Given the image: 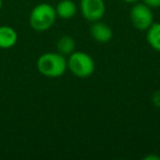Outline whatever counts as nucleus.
Returning <instances> with one entry per match:
<instances>
[{
	"label": "nucleus",
	"mask_w": 160,
	"mask_h": 160,
	"mask_svg": "<svg viewBox=\"0 0 160 160\" xmlns=\"http://www.w3.org/2000/svg\"><path fill=\"white\" fill-rule=\"evenodd\" d=\"M36 67L41 75L48 78H58L66 71L67 59L59 53H44L38 57Z\"/></svg>",
	"instance_id": "1"
},
{
	"label": "nucleus",
	"mask_w": 160,
	"mask_h": 160,
	"mask_svg": "<svg viewBox=\"0 0 160 160\" xmlns=\"http://www.w3.org/2000/svg\"><path fill=\"white\" fill-rule=\"evenodd\" d=\"M56 18L57 14L55 8L49 3L42 2L32 9L29 22L34 31L45 32L53 27Z\"/></svg>",
	"instance_id": "2"
},
{
	"label": "nucleus",
	"mask_w": 160,
	"mask_h": 160,
	"mask_svg": "<svg viewBox=\"0 0 160 160\" xmlns=\"http://www.w3.org/2000/svg\"><path fill=\"white\" fill-rule=\"evenodd\" d=\"M67 68L79 78H88L93 73L96 64L89 54L85 52H72L67 59Z\"/></svg>",
	"instance_id": "3"
},
{
	"label": "nucleus",
	"mask_w": 160,
	"mask_h": 160,
	"mask_svg": "<svg viewBox=\"0 0 160 160\" xmlns=\"http://www.w3.org/2000/svg\"><path fill=\"white\" fill-rule=\"evenodd\" d=\"M131 22L138 31H147L149 27L153 23V13L151 8L142 3H135L131 9L129 13Z\"/></svg>",
	"instance_id": "4"
},
{
	"label": "nucleus",
	"mask_w": 160,
	"mask_h": 160,
	"mask_svg": "<svg viewBox=\"0 0 160 160\" xmlns=\"http://www.w3.org/2000/svg\"><path fill=\"white\" fill-rule=\"evenodd\" d=\"M80 11L89 22L100 21L105 13L104 0H80Z\"/></svg>",
	"instance_id": "5"
},
{
	"label": "nucleus",
	"mask_w": 160,
	"mask_h": 160,
	"mask_svg": "<svg viewBox=\"0 0 160 160\" xmlns=\"http://www.w3.org/2000/svg\"><path fill=\"white\" fill-rule=\"evenodd\" d=\"M92 23L93 24L90 28V34L94 41L99 43H108L109 41H111L113 32L109 25L101 21H96Z\"/></svg>",
	"instance_id": "6"
},
{
	"label": "nucleus",
	"mask_w": 160,
	"mask_h": 160,
	"mask_svg": "<svg viewBox=\"0 0 160 160\" xmlns=\"http://www.w3.org/2000/svg\"><path fill=\"white\" fill-rule=\"evenodd\" d=\"M18 42V33L13 28L9 25L0 27V48H12Z\"/></svg>",
	"instance_id": "7"
},
{
	"label": "nucleus",
	"mask_w": 160,
	"mask_h": 160,
	"mask_svg": "<svg viewBox=\"0 0 160 160\" xmlns=\"http://www.w3.org/2000/svg\"><path fill=\"white\" fill-rule=\"evenodd\" d=\"M56 14L64 20H68L77 13V6L72 0H60L55 8Z\"/></svg>",
	"instance_id": "8"
},
{
	"label": "nucleus",
	"mask_w": 160,
	"mask_h": 160,
	"mask_svg": "<svg viewBox=\"0 0 160 160\" xmlns=\"http://www.w3.org/2000/svg\"><path fill=\"white\" fill-rule=\"evenodd\" d=\"M146 40L149 46L157 52H160V23L153 22L147 29Z\"/></svg>",
	"instance_id": "9"
},
{
	"label": "nucleus",
	"mask_w": 160,
	"mask_h": 160,
	"mask_svg": "<svg viewBox=\"0 0 160 160\" xmlns=\"http://www.w3.org/2000/svg\"><path fill=\"white\" fill-rule=\"evenodd\" d=\"M76 43L73 38L69 35H64L58 40L57 42V51L59 54L66 56L70 55L72 52H75Z\"/></svg>",
	"instance_id": "10"
},
{
	"label": "nucleus",
	"mask_w": 160,
	"mask_h": 160,
	"mask_svg": "<svg viewBox=\"0 0 160 160\" xmlns=\"http://www.w3.org/2000/svg\"><path fill=\"white\" fill-rule=\"evenodd\" d=\"M142 2L149 8H159L160 7V0H142Z\"/></svg>",
	"instance_id": "11"
},
{
	"label": "nucleus",
	"mask_w": 160,
	"mask_h": 160,
	"mask_svg": "<svg viewBox=\"0 0 160 160\" xmlns=\"http://www.w3.org/2000/svg\"><path fill=\"white\" fill-rule=\"evenodd\" d=\"M123 1H125V2H127V3H135V2H137L138 0H123Z\"/></svg>",
	"instance_id": "12"
},
{
	"label": "nucleus",
	"mask_w": 160,
	"mask_h": 160,
	"mask_svg": "<svg viewBox=\"0 0 160 160\" xmlns=\"http://www.w3.org/2000/svg\"><path fill=\"white\" fill-rule=\"evenodd\" d=\"M1 8H2V0H0V10H1Z\"/></svg>",
	"instance_id": "13"
}]
</instances>
